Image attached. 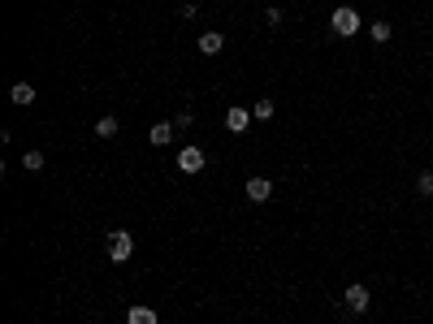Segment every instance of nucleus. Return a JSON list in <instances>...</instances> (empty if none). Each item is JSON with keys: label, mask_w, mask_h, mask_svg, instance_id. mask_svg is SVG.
<instances>
[{"label": "nucleus", "mask_w": 433, "mask_h": 324, "mask_svg": "<svg viewBox=\"0 0 433 324\" xmlns=\"http://www.w3.org/2000/svg\"><path fill=\"white\" fill-rule=\"evenodd\" d=\"M329 26H334V35H338V39H351V35H360V13L351 5H338L329 13Z\"/></svg>", "instance_id": "nucleus-1"}, {"label": "nucleus", "mask_w": 433, "mask_h": 324, "mask_svg": "<svg viewBox=\"0 0 433 324\" xmlns=\"http://www.w3.org/2000/svg\"><path fill=\"white\" fill-rule=\"evenodd\" d=\"M131 255H135V238L126 230H113L108 234V259H113V264H126Z\"/></svg>", "instance_id": "nucleus-2"}, {"label": "nucleus", "mask_w": 433, "mask_h": 324, "mask_svg": "<svg viewBox=\"0 0 433 324\" xmlns=\"http://www.w3.org/2000/svg\"><path fill=\"white\" fill-rule=\"evenodd\" d=\"M343 303H347V312H356V316H364L368 312V303H373V294H368V285H347V294H343Z\"/></svg>", "instance_id": "nucleus-3"}, {"label": "nucleus", "mask_w": 433, "mask_h": 324, "mask_svg": "<svg viewBox=\"0 0 433 324\" xmlns=\"http://www.w3.org/2000/svg\"><path fill=\"white\" fill-rule=\"evenodd\" d=\"M247 199L251 203H269L273 199V182H269V177H247Z\"/></svg>", "instance_id": "nucleus-4"}, {"label": "nucleus", "mask_w": 433, "mask_h": 324, "mask_svg": "<svg viewBox=\"0 0 433 324\" xmlns=\"http://www.w3.org/2000/svg\"><path fill=\"white\" fill-rule=\"evenodd\" d=\"M247 125H251V108L234 104V108L226 112V130H234V134H247Z\"/></svg>", "instance_id": "nucleus-5"}, {"label": "nucleus", "mask_w": 433, "mask_h": 324, "mask_svg": "<svg viewBox=\"0 0 433 324\" xmlns=\"http://www.w3.org/2000/svg\"><path fill=\"white\" fill-rule=\"evenodd\" d=\"M178 169L182 173H204V152L200 148H182L178 152Z\"/></svg>", "instance_id": "nucleus-6"}, {"label": "nucleus", "mask_w": 433, "mask_h": 324, "mask_svg": "<svg viewBox=\"0 0 433 324\" xmlns=\"http://www.w3.org/2000/svg\"><path fill=\"white\" fill-rule=\"evenodd\" d=\"M126 324H160V316L152 312L148 303H135L131 312H126Z\"/></svg>", "instance_id": "nucleus-7"}, {"label": "nucleus", "mask_w": 433, "mask_h": 324, "mask_svg": "<svg viewBox=\"0 0 433 324\" xmlns=\"http://www.w3.org/2000/svg\"><path fill=\"white\" fill-rule=\"evenodd\" d=\"M221 48H226V35H221V30H204V35H200V52L204 57H217Z\"/></svg>", "instance_id": "nucleus-8"}, {"label": "nucleus", "mask_w": 433, "mask_h": 324, "mask_svg": "<svg viewBox=\"0 0 433 324\" xmlns=\"http://www.w3.org/2000/svg\"><path fill=\"white\" fill-rule=\"evenodd\" d=\"M148 143H152V148H165V143H173V121H156V125L148 130Z\"/></svg>", "instance_id": "nucleus-9"}, {"label": "nucleus", "mask_w": 433, "mask_h": 324, "mask_svg": "<svg viewBox=\"0 0 433 324\" xmlns=\"http://www.w3.org/2000/svg\"><path fill=\"white\" fill-rule=\"evenodd\" d=\"M9 100H13V104H22V108H30V104H35V87H30V83H13Z\"/></svg>", "instance_id": "nucleus-10"}, {"label": "nucleus", "mask_w": 433, "mask_h": 324, "mask_svg": "<svg viewBox=\"0 0 433 324\" xmlns=\"http://www.w3.org/2000/svg\"><path fill=\"white\" fill-rule=\"evenodd\" d=\"M117 134V117H100L95 121V139H113Z\"/></svg>", "instance_id": "nucleus-11"}, {"label": "nucleus", "mask_w": 433, "mask_h": 324, "mask_svg": "<svg viewBox=\"0 0 433 324\" xmlns=\"http://www.w3.org/2000/svg\"><path fill=\"white\" fill-rule=\"evenodd\" d=\"M368 30H373V39H377V43H390V35H394V26H390V22H373Z\"/></svg>", "instance_id": "nucleus-12"}, {"label": "nucleus", "mask_w": 433, "mask_h": 324, "mask_svg": "<svg viewBox=\"0 0 433 324\" xmlns=\"http://www.w3.org/2000/svg\"><path fill=\"white\" fill-rule=\"evenodd\" d=\"M251 117L269 121V117H273V100H256V104H251Z\"/></svg>", "instance_id": "nucleus-13"}, {"label": "nucleus", "mask_w": 433, "mask_h": 324, "mask_svg": "<svg viewBox=\"0 0 433 324\" xmlns=\"http://www.w3.org/2000/svg\"><path fill=\"white\" fill-rule=\"evenodd\" d=\"M22 165H26V173H39V169H44V152H26Z\"/></svg>", "instance_id": "nucleus-14"}, {"label": "nucleus", "mask_w": 433, "mask_h": 324, "mask_svg": "<svg viewBox=\"0 0 433 324\" xmlns=\"http://www.w3.org/2000/svg\"><path fill=\"white\" fill-rule=\"evenodd\" d=\"M416 190H421V194H429V199H433V169H425L421 177H416Z\"/></svg>", "instance_id": "nucleus-15"}, {"label": "nucleus", "mask_w": 433, "mask_h": 324, "mask_svg": "<svg viewBox=\"0 0 433 324\" xmlns=\"http://www.w3.org/2000/svg\"><path fill=\"white\" fill-rule=\"evenodd\" d=\"M264 22H269V26H278V22H282V9H278V5H269V9H264Z\"/></svg>", "instance_id": "nucleus-16"}]
</instances>
